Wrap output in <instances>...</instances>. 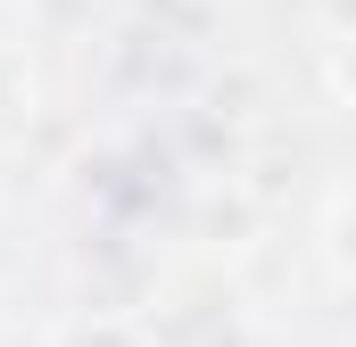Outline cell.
I'll return each instance as SVG.
<instances>
[{"label":"cell","mask_w":356,"mask_h":347,"mask_svg":"<svg viewBox=\"0 0 356 347\" xmlns=\"http://www.w3.org/2000/svg\"><path fill=\"white\" fill-rule=\"evenodd\" d=\"M33 108H42V75H33L25 42L0 33V141H8L17 124H33Z\"/></svg>","instance_id":"cell-2"},{"label":"cell","mask_w":356,"mask_h":347,"mask_svg":"<svg viewBox=\"0 0 356 347\" xmlns=\"http://www.w3.org/2000/svg\"><path fill=\"white\" fill-rule=\"evenodd\" d=\"M323 257L356 281V190H340V198L323 207Z\"/></svg>","instance_id":"cell-3"},{"label":"cell","mask_w":356,"mask_h":347,"mask_svg":"<svg viewBox=\"0 0 356 347\" xmlns=\"http://www.w3.org/2000/svg\"><path fill=\"white\" fill-rule=\"evenodd\" d=\"M323 75H332V91H340V99L356 108V33H348V42H332V58H323Z\"/></svg>","instance_id":"cell-4"},{"label":"cell","mask_w":356,"mask_h":347,"mask_svg":"<svg viewBox=\"0 0 356 347\" xmlns=\"http://www.w3.org/2000/svg\"><path fill=\"white\" fill-rule=\"evenodd\" d=\"M42 347H149V331L133 323V314H108V306H83V314H67V323H50Z\"/></svg>","instance_id":"cell-1"}]
</instances>
